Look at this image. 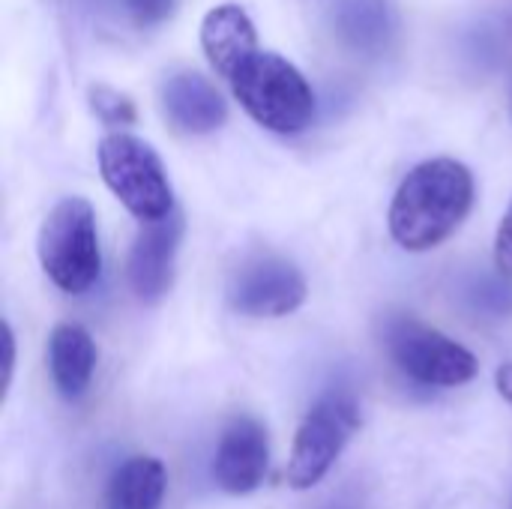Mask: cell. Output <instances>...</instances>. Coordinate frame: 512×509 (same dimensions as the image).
Segmentation results:
<instances>
[{
  "instance_id": "1",
  "label": "cell",
  "mask_w": 512,
  "mask_h": 509,
  "mask_svg": "<svg viewBox=\"0 0 512 509\" xmlns=\"http://www.w3.org/2000/svg\"><path fill=\"white\" fill-rule=\"evenodd\" d=\"M474 192V174L459 159L435 156L414 165L390 201V237L405 252L438 249L468 219Z\"/></svg>"
},
{
  "instance_id": "2",
  "label": "cell",
  "mask_w": 512,
  "mask_h": 509,
  "mask_svg": "<svg viewBox=\"0 0 512 509\" xmlns=\"http://www.w3.org/2000/svg\"><path fill=\"white\" fill-rule=\"evenodd\" d=\"M228 84L243 111L276 135H297L315 120L312 84L276 51H255L234 69Z\"/></svg>"
},
{
  "instance_id": "3",
  "label": "cell",
  "mask_w": 512,
  "mask_h": 509,
  "mask_svg": "<svg viewBox=\"0 0 512 509\" xmlns=\"http://www.w3.org/2000/svg\"><path fill=\"white\" fill-rule=\"evenodd\" d=\"M36 252L45 276L63 294H84L102 273V249L93 204L81 195L60 198L39 225Z\"/></svg>"
},
{
  "instance_id": "4",
  "label": "cell",
  "mask_w": 512,
  "mask_h": 509,
  "mask_svg": "<svg viewBox=\"0 0 512 509\" xmlns=\"http://www.w3.org/2000/svg\"><path fill=\"white\" fill-rule=\"evenodd\" d=\"M96 156L105 186L141 225L162 222L174 213L168 171L147 141L129 132H111L99 141Z\"/></svg>"
},
{
  "instance_id": "5",
  "label": "cell",
  "mask_w": 512,
  "mask_h": 509,
  "mask_svg": "<svg viewBox=\"0 0 512 509\" xmlns=\"http://www.w3.org/2000/svg\"><path fill=\"white\" fill-rule=\"evenodd\" d=\"M390 363L420 387L453 390L477 378V357L447 333L417 321L414 315H390L381 333Z\"/></svg>"
},
{
  "instance_id": "6",
  "label": "cell",
  "mask_w": 512,
  "mask_h": 509,
  "mask_svg": "<svg viewBox=\"0 0 512 509\" xmlns=\"http://www.w3.org/2000/svg\"><path fill=\"white\" fill-rule=\"evenodd\" d=\"M360 429V405L351 393L333 390L321 396L297 426L288 456V486L294 492L315 489L339 462Z\"/></svg>"
},
{
  "instance_id": "7",
  "label": "cell",
  "mask_w": 512,
  "mask_h": 509,
  "mask_svg": "<svg viewBox=\"0 0 512 509\" xmlns=\"http://www.w3.org/2000/svg\"><path fill=\"white\" fill-rule=\"evenodd\" d=\"M309 285L297 264L279 255H258L240 264L228 282V303L246 318H285L306 303Z\"/></svg>"
},
{
  "instance_id": "8",
  "label": "cell",
  "mask_w": 512,
  "mask_h": 509,
  "mask_svg": "<svg viewBox=\"0 0 512 509\" xmlns=\"http://www.w3.org/2000/svg\"><path fill=\"white\" fill-rule=\"evenodd\" d=\"M270 468V441L261 420L252 414L234 417L216 444L213 480L228 495H252L261 489Z\"/></svg>"
},
{
  "instance_id": "9",
  "label": "cell",
  "mask_w": 512,
  "mask_h": 509,
  "mask_svg": "<svg viewBox=\"0 0 512 509\" xmlns=\"http://www.w3.org/2000/svg\"><path fill=\"white\" fill-rule=\"evenodd\" d=\"M180 240H183V216L177 210L162 222L141 225L126 264L129 288L141 303H159L171 291Z\"/></svg>"
},
{
  "instance_id": "10",
  "label": "cell",
  "mask_w": 512,
  "mask_h": 509,
  "mask_svg": "<svg viewBox=\"0 0 512 509\" xmlns=\"http://www.w3.org/2000/svg\"><path fill=\"white\" fill-rule=\"evenodd\" d=\"M162 108L168 123L183 135H210L225 126L228 105L201 72H177L162 84Z\"/></svg>"
},
{
  "instance_id": "11",
  "label": "cell",
  "mask_w": 512,
  "mask_h": 509,
  "mask_svg": "<svg viewBox=\"0 0 512 509\" xmlns=\"http://www.w3.org/2000/svg\"><path fill=\"white\" fill-rule=\"evenodd\" d=\"M201 48L213 69L231 78L234 69L258 51V33L246 9L237 3L213 6L201 21Z\"/></svg>"
},
{
  "instance_id": "12",
  "label": "cell",
  "mask_w": 512,
  "mask_h": 509,
  "mask_svg": "<svg viewBox=\"0 0 512 509\" xmlns=\"http://www.w3.org/2000/svg\"><path fill=\"white\" fill-rule=\"evenodd\" d=\"M48 372L57 393L69 402L81 399L96 372V342L81 324H57L48 336Z\"/></svg>"
},
{
  "instance_id": "13",
  "label": "cell",
  "mask_w": 512,
  "mask_h": 509,
  "mask_svg": "<svg viewBox=\"0 0 512 509\" xmlns=\"http://www.w3.org/2000/svg\"><path fill=\"white\" fill-rule=\"evenodd\" d=\"M168 492V471L156 456H132L114 468L105 486V509H159Z\"/></svg>"
},
{
  "instance_id": "14",
  "label": "cell",
  "mask_w": 512,
  "mask_h": 509,
  "mask_svg": "<svg viewBox=\"0 0 512 509\" xmlns=\"http://www.w3.org/2000/svg\"><path fill=\"white\" fill-rule=\"evenodd\" d=\"M333 24L342 42L357 51H381L393 36L387 0H333Z\"/></svg>"
},
{
  "instance_id": "15",
  "label": "cell",
  "mask_w": 512,
  "mask_h": 509,
  "mask_svg": "<svg viewBox=\"0 0 512 509\" xmlns=\"http://www.w3.org/2000/svg\"><path fill=\"white\" fill-rule=\"evenodd\" d=\"M474 312L489 315V318H507L512 315V279L504 273H486L480 279H474L465 288Z\"/></svg>"
},
{
  "instance_id": "16",
  "label": "cell",
  "mask_w": 512,
  "mask_h": 509,
  "mask_svg": "<svg viewBox=\"0 0 512 509\" xmlns=\"http://www.w3.org/2000/svg\"><path fill=\"white\" fill-rule=\"evenodd\" d=\"M90 108L105 126H120V132H123V126H132L138 117L132 99L114 87H105V84H96L90 90Z\"/></svg>"
},
{
  "instance_id": "17",
  "label": "cell",
  "mask_w": 512,
  "mask_h": 509,
  "mask_svg": "<svg viewBox=\"0 0 512 509\" xmlns=\"http://www.w3.org/2000/svg\"><path fill=\"white\" fill-rule=\"evenodd\" d=\"M495 270L512 279V201L495 231Z\"/></svg>"
},
{
  "instance_id": "18",
  "label": "cell",
  "mask_w": 512,
  "mask_h": 509,
  "mask_svg": "<svg viewBox=\"0 0 512 509\" xmlns=\"http://www.w3.org/2000/svg\"><path fill=\"white\" fill-rule=\"evenodd\" d=\"M129 9L138 24H156L171 15L174 0H129Z\"/></svg>"
},
{
  "instance_id": "19",
  "label": "cell",
  "mask_w": 512,
  "mask_h": 509,
  "mask_svg": "<svg viewBox=\"0 0 512 509\" xmlns=\"http://www.w3.org/2000/svg\"><path fill=\"white\" fill-rule=\"evenodd\" d=\"M12 372H15V336H12L9 321H3V381H0L3 399H6L9 384H12Z\"/></svg>"
},
{
  "instance_id": "20",
  "label": "cell",
  "mask_w": 512,
  "mask_h": 509,
  "mask_svg": "<svg viewBox=\"0 0 512 509\" xmlns=\"http://www.w3.org/2000/svg\"><path fill=\"white\" fill-rule=\"evenodd\" d=\"M495 387H498V396L512 408V360L498 366V372H495Z\"/></svg>"
},
{
  "instance_id": "21",
  "label": "cell",
  "mask_w": 512,
  "mask_h": 509,
  "mask_svg": "<svg viewBox=\"0 0 512 509\" xmlns=\"http://www.w3.org/2000/svg\"><path fill=\"white\" fill-rule=\"evenodd\" d=\"M330 509H348V507H336V504H333V507H330Z\"/></svg>"
},
{
  "instance_id": "22",
  "label": "cell",
  "mask_w": 512,
  "mask_h": 509,
  "mask_svg": "<svg viewBox=\"0 0 512 509\" xmlns=\"http://www.w3.org/2000/svg\"><path fill=\"white\" fill-rule=\"evenodd\" d=\"M510 111H512V96H510Z\"/></svg>"
}]
</instances>
